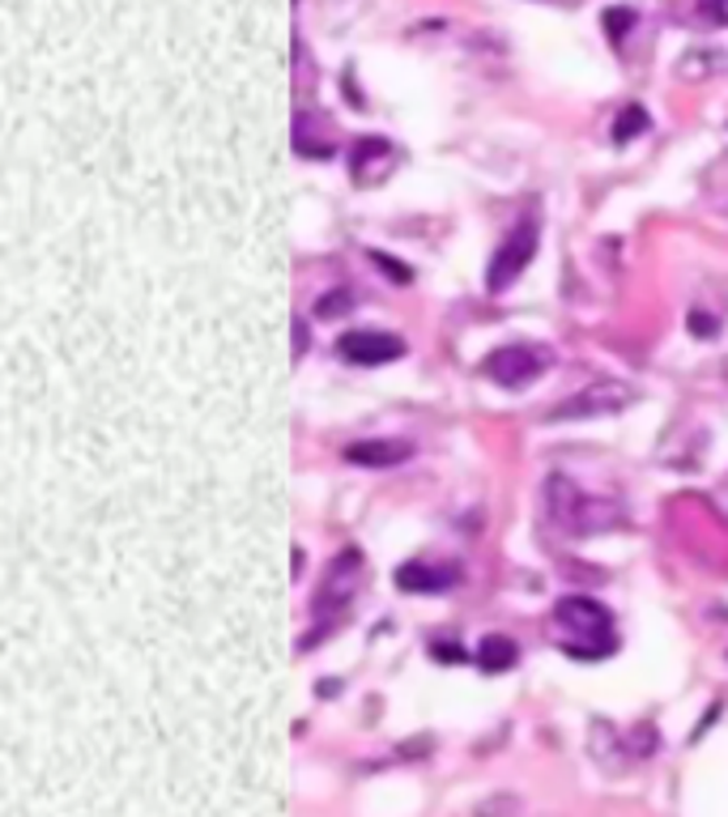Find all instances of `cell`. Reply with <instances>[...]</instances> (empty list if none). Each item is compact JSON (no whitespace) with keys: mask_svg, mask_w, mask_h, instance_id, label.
I'll return each mask as SVG.
<instances>
[{"mask_svg":"<svg viewBox=\"0 0 728 817\" xmlns=\"http://www.w3.org/2000/svg\"><path fill=\"white\" fill-rule=\"evenodd\" d=\"M337 690H341L337 681H333V677H324V686H319V695H324V698H333V695H337Z\"/></svg>","mask_w":728,"mask_h":817,"instance_id":"22","label":"cell"},{"mask_svg":"<svg viewBox=\"0 0 728 817\" xmlns=\"http://www.w3.org/2000/svg\"><path fill=\"white\" fill-rule=\"evenodd\" d=\"M515 660H520V648H515V639H508V634H485L482 643H478V669L482 673H508Z\"/></svg>","mask_w":728,"mask_h":817,"instance_id":"10","label":"cell"},{"mask_svg":"<svg viewBox=\"0 0 728 817\" xmlns=\"http://www.w3.org/2000/svg\"><path fill=\"white\" fill-rule=\"evenodd\" d=\"M337 354L354 366H384V362L405 358V341L396 333H375V328H358V333H345L337 341Z\"/></svg>","mask_w":728,"mask_h":817,"instance_id":"7","label":"cell"},{"mask_svg":"<svg viewBox=\"0 0 728 817\" xmlns=\"http://www.w3.org/2000/svg\"><path fill=\"white\" fill-rule=\"evenodd\" d=\"M456 567H431V562H405V567H396V588L401 592H426V597H435V592H447V588H456Z\"/></svg>","mask_w":728,"mask_h":817,"instance_id":"9","label":"cell"},{"mask_svg":"<svg viewBox=\"0 0 728 817\" xmlns=\"http://www.w3.org/2000/svg\"><path fill=\"white\" fill-rule=\"evenodd\" d=\"M634 758H652L656 749H660V732H656L652 724H634L631 728V746H627Z\"/></svg>","mask_w":728,"mask_h":817,"instance_id":"14","label":"cell"},{"mask_svg":"<svg viewBox=\"0 0 728 817\" xmlns=\"http://www.w3.org/2000/svg\"><path fill=\"white\" fill-rule=\"evenodd\" d=\"M690 328H695V333H699V337H707V333H716V328H720V324H716V319H707L704 312H690Z\"/></svg>","mask_w":728,"mask_h":817,"instance_id":"20","label":"cell"},{"mask_svg":"<svg viewBox=\"0 0 728 817\" xmlns=\"http://www.w3.org/2000/svg\"><path fill=\"white\" fill-rule=\"evenodd\" d=\"M631 387L622 384V380H597V384H588L583 392L575 396H567L559 408H550V417L545 422H575V417H606V413H618L622 405H631Z\"/></svg>","mask_w":728,"mask_h":817,"instance_id":"6","label":"cell"},{"mask_svg":"<svg viewBox=\"0 0 728 817\" xmlns=\"http://www.w3.org/2000/svg\"><path fill=\"white\" fill-rule=\"evenodd\" d=\"M431 656H435V660H443V665H461L464 660V651H461V643H431Z\"/></svg>","mask_w":728,"mask_h":817,"instance_id":"19","label":"cell"},{"mask_svg":"<svg viewBox=\"0 0 728 817\" xmlns=\"http://www.w3.org/2000/svg\"><path fill=\"white\" fill-rule=\"evenodd\" d=\"M307 328H303V319H298V315H294V358H303V350H307Z\"/></svg>","mask_w":728,"mask_h":817,"instance_id":"21","label":"cell"},{"mask_svg":"<svg viewBox=\"0 0 728 817\" xmlns=\"http://www.w3.org/2000/svg\"><path fill=\"white\" fill-rule=\"evenodd\" d=\"M537 235L541 230H537V222L529 217V222H520L508 239L499 243V252L490 256V268H485V289L490 294H503V289H511L520 282V273L537 256Z\"/></svg>","mask_w":728,"mask_h":817,"instance_id":"5","label":"cell"},{"mask_svg":"<svg viewBox=\"0 0 728 817\" xmlns=\"http://www.w3.org/2000/svg\"><path fill=\"white\" fill-rule=\"evenodd\" d=\"M358 571H363V553L358 550H345L328 562V575H324V583H319V592H316V618L324 626H319L316 634H303V639H298V651H312L319 639L333 630L328 618L354 601V592H358Z\"/></svg>","mask_w":728,"mask_h":817,"instance_id":"4","label":"cell"},{"mask_svg":"<svg viewBox=\"0 0 728 817\" xmlns=\"http://www.w3.org/2000/svg\"><path fill=\"white\" fill-rule=\"evenodd\" d=\"M699 13H704L707 22L728 26V0H699Z\"/></svg>","mask_w":728,"mask_h":817,"instance_id":"18","label":"cell"},{"mask_svg":"<svg viewBox=\"0 0 728 817\" xmlns=\"http://www.w3.org/2000/svg\"><path fill=\"white\" fill-rule=\"evenodd\" d=\"M554 626L562 634V651L580 656V660H606L609 651H618L613 634V613L592 597H562L554 604Z\"/></svg>","mask_w":728,"mask_h":817,"instance_id":"1","label":"cell"},{"mask_svg":"<svg viewBox=\"0 0 728 817\" xmlns=\"http://www.w3.org/2000/svg\"><path fill=\"white\" fill-rule=\"evenodd\" d=\"M337 312H350V289H333L316 303V315H324V319H333Z\"/></svg>","mask_w":728,"mask_h":817,"instance_id":"17","label":"cell"},{"mask_svg":"<svg viewBox=\"0 0 728 817\" xmlns=\"http://www.w3.org/2000/svg\"><path fill=\"white\" fill-rule=\"evenodd\" d=\"M371 260H375L380 268H388V277L396 282V286H410L413 282V268L401 265V260H392V256H384V252H371Z\"/></svg>","mask_w":728,"mask_h":817,"instance_id":"16","label":"cell"},{"mask_svg":"<svg viewBox=\"0 0 728 817\" xmlns=\"http://www.w3.org/2000/svg\"><path fill=\"white\" fill-rule=\"evenodd\" d=\"M520 814V796L511 793H499L490 796V800H482V805H473V817H515Z\"/></svg>","mask_w":728,"mask_h":817,"instance_id":"13","label":"cell"},{"mask_svg":"<svg viewBox=\"0 0 728 817\" xmlns=\"http://www.w3.org/2000/svg\"><path fill=\"white\" fill-rule=\"evenodd\" d=\"M550 366H554V350L550 345H541V341H511V345H499L494 354H485L482 375L490 384L520 392V387L537 384Z\"/></svg>","mask_w":728,"mask_h":817,"instance_id":"3","label":"cell"},{"mask_svg":"<svg viewBox=\"0 0 728 817\" xmlns=\"http://www.w3.org/2000/svg\"><path fill=\"white\" fill-rule=\"evenodd\" d=\"M545 511H550V520L567 532H580V537H592V532H606L618 524V511L613 503H601V499H592V494H583L580 485L571 478H554L545 481Z\"/></svg>","mask_w":728,"mask_h":817,"instance_id":"2","label":"cell"},{"mask_svg":"<svg viewBox=\"0 0 728 817\" xmlns=\"http://www.w3.org/2000/svg\"><path fill=\"white\" fill-rule=\"evenodd\" d=\"M388 149H392V145L384 141V137H358V141H354V149H350V167L363 170L371 158H380V154H388Z\"/></svg>","mask_w":728,"mask_h":817,"instance_id":"12","label":"cell"},{"mask_svg":"<svg viewBox=\"0 0 728 817\" xmlns=\"http://www.w3.org/2000/svg\"><path fill=\"white\" fill-rule=\"evenodd\" d=\"M639 132H648V111H643L639 102H627L622 116L613 120V141H631Z\"/></svg>","mask_w":728,"mask_h":817,"instance_id":"11","label":"cell"},{"mask_svg":"<svg viewBox=\"0 0 728 817\" xmlns=\"http://www.w3.org/2000/svg\"><path fill=\"white\" fill-rule=\"evenodd\" d=\"M413 456V443L405 439H358L345 447L350 464H363V469H396Z\"/></svg>","mask_w":728,"mask_h":817,"instance_id":"8","label":"cell"},{"mask_svg":"<svg viewBox=\"0 0 728 817\" xmlns=\"http://www.w3.org/2000/svg\"><path fill=\"white\" fill-rule=\"evenodd\" d=\"M606 35H609V43H622L627 39V30H631L639 18H634V9H606Z\"/></svg>","mask_w":728,"mask_h":817,"instance_id":"15","label":"cell"}]
</instances>
